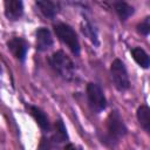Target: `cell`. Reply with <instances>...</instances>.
I'll return each mask as SVG.
<instances>
[{
	"label": "cell",
	"instance_id": "cell-1",
	"mask_svg": "<svg viewBox=\"0 0 150 150\" xmlns=\"http://www.w3.org/2000/svg\"><path fill=\"white\" fill-rule=\"evenodd\" d=\"M105 128L107 130L104 136L102 137V143L110 148L116 146L120 141L128 134V128L117 110H112L108 115Z\"/></svg>",
	"mask_w": 150,
	"mask_h": 150
},
{
	"label": "cell",
	"instance_id": "cell-2",
	"mask_svg": "<svg viewBox=\"0 0 150 150\" xmlns=\"http://www.w3.org/2000/svg\"><path fill=\"white\" fill-rule=\"evenodd\" d=\"M49 64L53 68L55 73H57L62 79L67 81H71L75 76V64L70 60V57L63 52V50H57L54 52L49 59Z\"/></svg>",
	"mask_w": 150,
	"mask_h": 150
},
{
	"label": "cell",
	"instance_id": "cell-3",
	"mask_svg": "<svg viewBox=\"0 0 150 150\" xmlns=\"http://www.w3.org/2000/svg\"><path fill=\"white\" fill-rule=\"evenodd\" d=\"M54 32H55L56 36L60 39V41H62L70 49V52L74 55H80L81 47H80L79 38H77V34L71 26L63 23V22H60V23H56L54 26Z\"/></svg>",
	"mask_w": 150,
	"mask_h": 150
},
{
	"label": "cell",
	"instance_id": "cell-4",
	"mask_svg": "<svg viewBox=\"0 0 150 150\" xmlns=\"http://www.w3.org/2000/svg\"><path fill=\"white\" fill-rule=\"evenodd\" d=\"M110 73H111V79L114 82V86L117 90L120 91H125L130 87V80L129 75L125 68V64L123 63L122 60L115 59L111 62L110 66Z\"/></svg>",
	"mask_w": 150,
	"mask_h": 150
},
{
	"label": "cell",
	"instance_id": "cell-5",
	"mask_svg": "<svg viewBox=\"0 0 150 150\" xmlns=\"http://www.w3.org/2000/svg\"><path fill=\"white\" fill-rule=\"evenodd\" d=\"M86 93H87V100H88L89 107L91 108L93 111L101 112L105 109L107 100H105L104 93H103L102 88L100 87V84L94 83V82H89L87 84Z\"/></svg>",
	"mask_w": 150,
	"mask_h": 150
},
{
	"label": "cell",
	"instance_id": "cell-6",
	"mask_svg": "<svg viewBox=\"0 0 150 150\" xmlns=\"http://www.w3.org/2000/svg\"><path fill=\"white\" fill-rule=\"evenodd\" d=\"M7 47L11 53L21 62L25 61L28 52V42L22 38H12L7 42Z\"/></svg>",
	"mask_w": 150,
	"mask_h": 150
},
{
	"label": "cell",
	"instance_id": "cell-7",
	"mask_svg": "<svg viewBox=\"0 0 150 150\" xmlns=\"http://www.w3.org/2000/svg\"><path fill=\"white\" fill-rule=\"evenodd\" d=\"M5 15L9 20H19L23 14V4L20 0L5 1Z\"/></svg>",
	"mask_w": 150,
	"mask_h": 150
},
{
	"label": "cell",
	"instance_id": "cell-8",
	"mask_svg": "<svg viewBox=\"0 0 150 150\" xmlns=\"http://www.w3.org/2000/svg\"><path fill=\"white\" fill-rule=\"evenodd\" d=\"M35 36H36V49L38 50L45 52L53 46V38H52L49 29L45 27H40L38 28Z\"/></svg>",
	"mask_w": 150,
	"mask_h": 150
},
{
	"label": "cell",
	"instance_id": "cell-9",
	"mask_svg": "<svg viewBox=\"0 0 150 150\" xmlns=\"http://www.w3.org/2000/svg\"><path fill=\"white\" fill-rule=\"evenodd\" d=\"M27 109L29 110V114L33 116V118L35 120L38 125L41 128V130H43L45 132L50 131V122L43 110H41L40 108H38L35 105H27Z\"/></svg>",
	"mask_w": 150,
	"mask_h": 150
},
{
	"label": "cell",
	"instance_id": "cell-10",
	"mask_svg": "<svg viewBox=\"0 0 150 150\" xmlns=\"http://www.w3.org/2000/svg\"><path fill=\"white\" fill-rule=\"evenodd\" d=\"M36 7L40 9V12L47 16V18H54L59 13V5L54 1L49 0H39L35 2Z\"/></svg>",
	"mask_w": 150,
	"mask_h": 150
},
{
	"label": "cell",
	"instance_id": "cell-11",
	"mask_svg": "<svg viewBox=\"0 0 150 150\" xmlns=\"http://www.w3.org/2000/svg\"><path fill=\"white\" fill-rule=\"evenodd\" d=\"M130 53H131L132 59L135 60V62L139 67H142L144 69H148L149 68V66H150V59H149V55L146 54V52L143 48H141V47H134V48H131Z\"/></svg>",
	"mask_w": 150,
	"mask_h": 150
},
{
	"label": "cell",
	"instance_id": "cell-12",
	"mask_svg": "<svg viewBox=\"0 0 150 150\" xmlns=\"http://www.w3.org/2000/svg\"><path fill=\"white\" fill-rule=\"evenodd\" d=\"M136 116L137 120L141 124V127L143 128V130L145 132H150V109L146 104H143L141 107H138L137 111H136Z\"/></svg>",
	"mask_w": 150,
	"mask_h": 150
},
{
	"label": "cell",
	"instance_id": "cell-13",
	"mask_svg": "<svg viewBox=\"0 0 150 150\" xmlns=\"http://www.w3.org/2000/svg\"><path fill=\"white\" fill-rule=\"evenodd\" d=\"M114 8H115V12L117 13V15H118L121 21L128 20L134 14V12H135L134 7L131 5H129L128 2H124V1L115 2L114 4Z\"/></svg>",
	"mask_w": 150,
	"mask_h": 150
},
{
	"label": "cell",
	"instance_id": "cell-14",
	"mask_svg": "<svg viewBox=\"0 0 150 150\" xmlns=\"http://www.w3.org/2000/svg\"><path fill=\"white\" fill-rule=\"evenodd\" d=\"M81 30L82 33L95 45V46H98L100 42H98V35H97V30L96 28L94 27V25L89 21V20H83L82 25H81Z\"/></svg>",
	"mask_w": 150,
	"mask_h": 150
},
{
	"label": "cell",
	"instance_id": "cell-15",
	"mask_svg": "<svg viewBox=\"0 0 150 150\" xmlns=\"http://www.w3.org/2000/svg\"><path fill=\"white\" fill-rule=\"evenodd\" d=\"M137 32L144 36H148L149 32H150V16H146L143 21H141L137 25Z\"/></svg>",
	"mask_w": 150,
	"mask_h": 150
},
{
	"label": "cell",
	"instance_id": "cell-16",
	"mask_svg": "<svg viewBox=\"0 0 150 150\" xmlns=\"http://www.w3.org/2000/svg\"><path fill=\"white\" fill-rule=\"evenodd\" d=\"M63 150H82V148L80 145H76V144H73V143H68L64 145Z\"/></svg>",
	"mask_w": 150,
	"mask_h": 150
}]
</instances>
